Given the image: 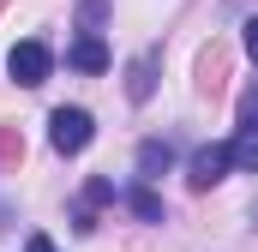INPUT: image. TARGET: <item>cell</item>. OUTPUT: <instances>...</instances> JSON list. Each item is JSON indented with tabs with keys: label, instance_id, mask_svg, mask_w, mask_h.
Here are the masks:
<instances>
[{
	"label": "cell",
	"instance_id": "cell-4",
	"mask_svg": "<svg viewBox=\"0 0 258 252\" xmlns=\"http://www.w3.org/2000/svg\"><path fill=\"white\" fill-rule=\"evenodd\" d=\"M228 168H234V150H228V144H204L192 156V168H186V180H192V192H210Z\"/></svg>",
	"mask_w": 258,
	"mask_h": 252
},
{
	"label": "cell",
	"instance_id": "cell-2",
	"mask_svg": "<svg viewBox=\"0 0 258 252\" xmlns=\"http://www.w3.org/2000/svg\"><path fill=\"white\" fill-rule=\"evenodd\" d=\"M48 66H54L48 42H12V54H6V72H12L24 90H36V84L48 78Z\"/></svg>",
	"mask_w": 258,
	"mask_h": 252
},
{
	"label": "cell",
	"instance_id": "cell-1",
	"mask_svg": "<svg viewBox=\"0 0 258 252\" xmlns=\"http://www.w3.org/2000/svg\"><path fill=\"white\" fill-rule=\"evenodd\" d=\"M90 132H96V126H90L84 108H54V114H48V138H54L60 156H78V150L90 144Z\"/></svg>",
	"mask_w": 258,
	"mask_h": 252
},
{
	"label": "cell",
	"instance_id": "cell-11",
	"mask_svg": "<svg viewBox=\"0 0 258 252\" xmlns=\"http://www.w3.org/2000/svg\"><path fill=\"white\" fill-rule=\"evenodd\" d=\"M102 18H108V0H84V6H78V24H84V30H96Z\"/></svg>",
	"mask_w": 258,
	"mask_h": 252
},
{
	"label": "cell",
	"instance_id": "cell-10",
	"mask_svg": "<svg viewBox=\"0 0 258 252\" xmlns=\"http://www.w3.org/2000/svg\"><path fill=\"white\" fill-rule=\"evenodd\" d=\"M126 204L144 216V222H162V198H156L150 186H132V192H126Z\"/></svg>",
	"mask_w": 258,
	"mask_h": 252
},
{
	"label": "cell",
	"instance_id": "cell-12",
	"mask_svg": "<svg viewBox=\"0 0 258 252\" xmlns=\"http://www.w3.org/2000/svg\"><path fill=\"white\" fill-rule=\"evenodd\" d=\"M240 120H258V84L246 90V96H240Z\"/></svg>",
	"mask_w": 258,
	"mask_h": 252
},
{
	"label": "cell",
	"instance_id": "cell-3",
	"mask_svg": "<svg viewBox=\"0 0 258 252\" xmlns=\"http://www.w3.org/2000/svg\"><path fill=\"white\" fill-rule=\"evenodd\" d=\"M228 60H234V54H228V42H222V36H210V42H204V54H198V96H222V90H228Z\"/></svg>",
	"mask_w": 258,
	"mask_h": 252
},
{
	"label": "cell",
	"instance_id": "cell-13",
	"mask_svg": "<svg viewBox=\"0 0 258 252\" xmlns=\"http://www.w3.org/2000/svg\"><path fill=\"white\" fill-rule=\"evenodd\" d=\"M240 30H246V54H252V66H258V18H246Z\"/></svg>",
	"mask_w": 258,
	"mask_h": 252
},
{
	"label": "cell",
	"instance_id": "cell-8",
	"mask_svg": "<svg viewBox=\"0 0 258 252\" xmlns=\"http://www.w3.org/2000/svg\"><path fill=\"white\" fill-rule=\"evenodd\" d=\"M168 162H174V156H168V144H156V138H150V144H138V174H144V180H162V174H168Z\"/></svg>",
	"mask_w": 258,
	"mask_h": 252
},
{
	"label": "cell",
	"instance_id": "cell-5",
	"mask_svg": "<svg viewBox=\"0 0 258 252\" xmlns=\"http://www.w3.org/2000/svg\"><path fill=\"white\" fill-rule=\"evenodd\" d=\"M66 60L78 66V72H108V48H102V36H78V42H72V48H66Z\"/></svg>",
	"mask_w": 258,
	"mask_h": 252
},
{
	"label": "cell",
	"instance_id": "cell-6",
	"mask_svg": "<svg viewBox=\"0 0 258 252\" xmlns=\"http://www.w3.org/2000/svg\"><path fill=\"white\" fill-rule=\"evenodd\" d=\"M150 90H156V54H138L126 72V96L132 102H150Z\"/></svg>",
	"mask_w": 258,
	"mask_h": 252
},
{
	"label": "cell",
	"instance_id": "cell-7",
	"mask_svg": "<svg viewBox=\"0 0 258 252\" xmlns=\"http://www.w3.org/2000/svg\"><path fill=\"white\" fill-rule=\"evenodd\" d=\"M228 150H234V168L258 174V120H240V138H234Z\"/></svg>",
	"mask_w": 258,
	"mask_h": 252
},
{
	"label": "cell",
	"instance_id": "cell-14",
	"mask_svg": "<svg viewBox=\"0 0 258 252\" xmlns=\"http://www.w3.org/2000/svg\"><path fill=\"white\" fill-rule=\"evenodd\" d=\"M30 252H54V240L48 234H30Z\"/></svg>",
	"mask_w": 258,
	"mask_h": 252
},
{
	"label": "cell",
	"instance_id": "cell-9",
	"mask_svg": "<svg viewBox=\"0 0 258 252\" xmlns=\"http://www.w3.org/2000/svg\"><path fill=\"white\" fill-rule=\"evenodd\" d=\"M18 162H24V132L18 126H0V168L18 174Z\"/></svg>",
	"mask_w": 258,
	"mask_h": 252
}]
</instances>
